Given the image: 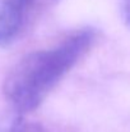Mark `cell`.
I'll return each instance as SVG.
<instances>
[{
  "label": "cell",
  "instance_id": "obj_1",
  "mask_svg": "<svg viewBox=\"0 0 130 132\" xmlns=\"http://www.w3.org/2000/svg\"><path fill=\"white\" fill-rule=\"evenodd\" d=\"M97 39L93 27L79 28L50 49L35 50L21 58L6 73L3 94L12 110H36L61 78L81 60Z\"/></svg>",
  "mask_w": 130,
  "mask_h": 132
},
{
  "label": "cell",
  "instance_id": "obj_2",
  "mask_svg": "<svg viewBox=\"0 0 130 132\" xmlns=\"http://www.w3.org/2000/svg\"><path fill=\"white\" fill-rule=\"evenodd\" d=\"M28 15V0H0V47H8L18 39Z\"/></svg>",
  "mask_w": 130,
  "mask_h": 132
},
{
  "label": "cell",
  "instance_id": "obj_3",
  "mask_svg": "<svg viewBox=\"0 0 130 132\" xmlns=\"http://www.w3.org/2000/svg\"><path fill=\"white\" fill-rule=\"evenodd\" d=\"M0 132H47L41 125L13 110L0 117Z\"/></svg>",
  "mask_w": 130,
  "mask_h": 132
},
{
  "label": "cell",
  "instance_id": "obj_4",
  "mask_svg": "<svg viewBox=\"0 0 130 132\" xmlns=\"http://www.w3.org/2000/svg\"><path fill=\"white\" fill-rule=\"evenodd\" d=\"M56 1H59V0H28L29 14H31V13H35V12L45 10L46 8L54 5Z\"/></svg>",
  "mask_w": 130,
  "mask_h": 132
}]
</instances>
